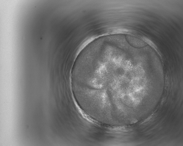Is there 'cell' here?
Returning <instances> with one entry per match:
<instances>
[{"instance_id":"obj_1","label":"cell","mask_w":183,"mask_h":146,"mask_svg":"<svg viewBox=\"0 0 183 146\" xmlns=\"http://www.w3.org/2000/svg\"><path fill=\"white\" fill-rule=\"evenodd\" d=\"M125 37L127 43L135 48H142L147 45L143 41L136 37L127 35L125 36Z\"/></svg>"}]
</instances>
